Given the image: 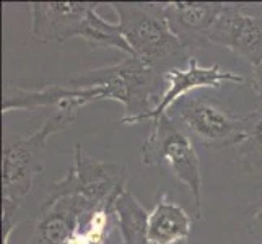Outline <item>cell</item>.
<instances>
[{"label": "cell", "instance_id": "cell-1", "mask_svg": "<svg viewBox=\"0 0 262 244\" xmlns=\"http://www.w3.org/2000/svg\"><path fill=\"white\" fill-rule=\"evenodd\" d=\"M67 83L75 88H103L104 101L114 99L124 106V116L119 119L122 125L145 122L166 90L165 75L134 56H124L114 64L86 70L69 78Z\"/></svg>", "mask_w": 262, "mask_h": 244}, {"label": "cell", "instance_id": "cell-2", "mask_svg": "<svg viewBox=\"0 0 262 244\" xmlns=\"http://www.w3.org/2000/svg\"><path fill=\"white\" fill-rule=\"evenodd\" d=\"M110 7L117 16V25L134 56L143 64L163 75L187 65L192 56L171 30L166 4L113 2Z\"/></svg>", "mask_w": 262, "mask_h": 244}, {"label": "cell", "instance_id": "cell-3", "mask_svg": "<svg viewBox=\"0 0 262 244\" xmlns=\"http://www.w3.org/2000/svg\"><path fill=\"white\" fill-rule=\"evenodd\" d=\"M78 107H57L44 124L30 134H5L2 150V197L15 201L31 192L34 179L44 169V153L52 135L69 129Z\"/></svg>", "mask_w": 262, "mask_h": 244}, {"label": "cell", "instance_id": "cell-4", "mask_svg": "<svg viewBox=\"0 0 262 244\" xmlns=\"http://www.w3.org/2000/svg\"><path fill=\"white\" fill-rule=\"evenodd\" d=\"M142 145L143 166H166L192 195L194 218H202V168L192 139L169 113L150 121Z\"/></svg>", "mask_w": 262, "mask_h": 244}, {"label": "cell", "instance_id": "cell-5", "mask_svg": "<svg viewBox=\"0 0 262 244\" xmlns=\"http://www.w3.org/2000/svg\"><path fill=\"white\" fill-rule=\"evenodd\" d=\"M127 176L124 163L99 161L82 145H75L67 173L46 187L42 202L80 195L98 207H113L116 198L127 189Z\"/></svg>", "mask_w": 262, "mask_h": 244}, {"label": "cell", "instance_id": "cell-6", "mask_svg": "<svg viewBox=\"0 0 262 244\" xmlns=\"http://www.w3.org/2000/svg\"><path fill=\"white\" fill-rule=\"evenodd\" d=\"M174 119L194 143L209 150L239 147L245 140V117L227 109L215 98L192 93L171 107Z\"/></svg>", "mask_w": 262, "mask_h": 244}, {"label": "cell", "instance_id": "cell-7", "mask_svg": "<svg viewBox=\"0 0 262 244\" xmlns=\"http://www.w3.org/2000/svg\"><path fill=\"white\" fill-rule=\"evenodd\" d=\"M212 44L231 51L249 69L257 67L262 62V4H223Z\"/></svg>", "mask_w": 262, "mask_h": 244}, {"label": "cell", "instance_id": "cell-8", "mask_svg": "<svg viewBox=\"0 0 262 244\" xmlns=\"http://www.w3.org/2000/svg\"><path fill=\"white\" fill-rule=\"evenodd\" d=\"M104 101L103 88H75L67 83V80L51 81L41 88H23L13 83H5L2 98V113L10 111H30L36 113L48 107L75 106L85 107L86 104Z\"/></svg>", "mask_w": 262, "mask_h": 244}, {"label": "cell", "instance_id": "cell-9", "mask_svg": "<svg viewBox=\"0 0 262 244\" xmlns=\"http://www.w3.org/2000/svg\"><path fill=\"white\" fill-rule=\"evenodd\" d=\"M99 4L93 2H33L30 4V34L44 44L82 38L90 15Z\"/></svg>", "mask_w": 262, "mask_h": 244}, {"label": "cell", "instance_id": "cell-10", "mask_svg": "<svg viewBox=\"0 0 262 244\" xmlns=\"http://www.w3.org/2000/svg\"><path fill=\"white\" fill-rule=\"evenodd\" d=\"M166 90L161 96L157 109L153 111L147 121H153L155 117L168 113L179 99L192 95L195 90L202 88H222L225 85H243L246 78L241 74L231 70H223L219 64L204 67L197 62L195 57H191L186 67H178L165 74Z\"/></svg>", "mask_w": 262, "mask_h": 244}, {"label": "cell", "instance_id": "cell-11", "mask_svg": "<svg viewBox=\"0 0 262 244\" xmlns=\"http://www.w3.org/2000/svg\"><path fill=\"white\" fill-rule=\"evenodd\" d=\"M165 8L171 30L191 56L212 46L223 2H166Z\"/></svg>", "mask_w": 262, "mask_h": 244}, {"label": "cell", "instance_id": "cell-12", "mask_svg": "<svg viewBox=\"0 0 262 244\" xmlns=\"http://www.w3.org/2000/svg\"><path fill=\"white\" fill-rule=\"evenodd\" d=\"M195 218L184 207L171 201L165 191H158L155 204L148 212L150 244H181L187 242Z\"/></svg>", "mask_w": 262, "mask_h": 244}, {"label": "cell", "instance_id": "cell-13", "mask_svg": "<svg viewBox=\"0 0 262 244\" xmlns=\"http://www.w3.org/2000/svg\"><path fill=\"white\" fill-rule=\"evenodd\" d=\"M148 212L129 187L116 198L114 213L124 244H150Z\"/></svg>", "mask_w": 262, "mask_h": 244}, {"label": "cell", "instance_id": "cell-14", "mask_svg": "<svg viewBox=\"0 0 262 244\" xmlns=\"http://www.w3.org/2000/svg\"><path fill=\"white\" fill-rule=\"evenodd\" d=\"M82 39L88 44L93 51L98 49H116L122 52L124 56H134L129 42L122 36L119 25L111 23L98 13V8L92 12L88 20V26L82 36ZM135 57V56H134Z\"/></svg>", "mask_w": 262, "mask_h": 244}, {"label": "cell", "instance_id": "cell-15", "mask_svg": "<svg viewBox=\"0 0 262 244\" xmlns=\"http://www.w3.org/2000/svg\"><path fill=\"white\" fill-rule=\"evenodd\" d=\"M238 163L249 173L262 171V104L245 116V140L238 147Z\"/></svg>", "mask_w": 262, "mask_h": 244}, {"label": "cell", "instance_id": "cell-16", "mask_svg": "<svg viewBox=\"0 0 262 244\" xmlns=\"http://www.w3.org/2000/svg\"><path fill=\"white\" fill-rule=\"evenodd\" d=\"M21 201L2 197V244H10V238L21 221Z\"/></svg>", "mask_w": 262, "mask_h": 244}, {"label": "cell", "instance_id": "cell-17", "mask_svg": "<svg viewBox=\"0 0 262 244\" xmlns=\"http://www.w3.org/2000/svg\"><path fill=\"white\" fill-rule=\"evenodd\" d=\"M246 227H248V233L251 236L262 244V197L249 210L248 218H246Z\"/></svg>", "mask_w": 262, "mask_h": 244}, {"label": "cell", "instance_id": "cell-18", "mask_svg": "<svg viewBox=\"0 0 262 244\" xmlns=\"http://www.w3.org/2000/svg\"><path fill=\"white\" fill-rule=\"evenodd\" d=\"M251 70V75H249V86L251 90L254 92V95L262 101V62L254 67V69H249Z\"/></svg>", "mask_w": 262, "mask_h": 244}, {"label": "cell", "instance_id": "cell-19", "mask_svg": "<svg viewBox=\"0 0 262 244\" xmlns=\"http://www.w3.org/2000/svg\"><path fill=\"white\" fill-rule=\"evenodd\" d=\"M103 244H124L122 236H121V231H119V227H117V221L114 225V228L110 231V234H107V238L104 239Z\"/></svg>", "mask_w": 262, "mask_h": 244}, {"label": "cell", "instance_id": "cell-20", "mask_svg": "<svg viewBox=\"0 0 262 244\" xmlns=\"http://www.w3.org/2000/svg\"><path fill=\"white\" fill-rule=\"evenodd\" d=\"M181 244H189V241H187V242H181Z\"/></svg>", "mask_w": 262, "mask_h": 244}]
</instances>
